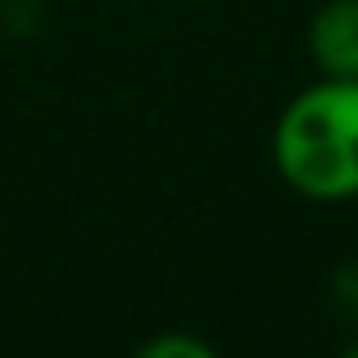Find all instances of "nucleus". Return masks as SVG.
<instances>
[{
    "label": "nucleus",
    "instance_id": "1",
    "mask_svg": "<svg viewBox=\"0 0 358 358\" xmlns=\"http://www.w3.org/2000/svg\"><path fill=\"white\" fill-rule=\"evenodd\" d=\"M272 164L313 204L358 200V78H317L295 91L272 127Z\"/></svg>",
    "mask_w": 358,
    "mask_h": 358
},
{
    "label": "nucleus",
    "instance_id": "2",
    "mask_svg": "<svg viewBox=\"0 0 358 358\" xmlns=\"http://www.w3.org/2000/svg\"><path fill=\"white\" fill-rule=\"evenodd\" d=\"M308 59L317 78H358V0H322L313 9Z\"/></svg>",
    "mask_w": 358,
    "mask_h": 358
},
{
    "label": "nucleus",
    "instance_id": "3",
    "mask_svg": "<svg viewBox=\"0 0 358 358\" xmlns=\"http://www.w3.org/2000/svg\"><path fill=\"white\" fill-rule=\"evenodd\" d=\"M131 358H222L204 336H191V331H159L150 341H141Z\"/></svg>",
    "mask_w": 358,
    "mask_h": 358
},
{
    "label": "nucleus",
    "instance_id": "4",
    "mask_svg": "<svg viewBox=\"0 0 358 358\" xmlns=\"http://www.w3.org/2000/svg\"><path fill=\"white\" fill-rule=\"evenodd\" d=\"M336 290H345V304H350V313L358 317V263L341 272V281H336Z\"/></svg>",
    "mask_w": 358,
    "mask_h": 358
},
{
    "label": "nucleus",
    "instance_id": "5",
    "mask_svg": "<svg viewBox=\"0 0 358 358\" xmlns=\"http://www.w3.org/2000/svg\"><path fill=\"white\" fill-rule=\"evenodd\" d=\"M341 358H358V336H354V341H350V345L341 350Z\"/></svg>",
    "mask_w": 358,
    "mask_h": 358
}]
</instances>
